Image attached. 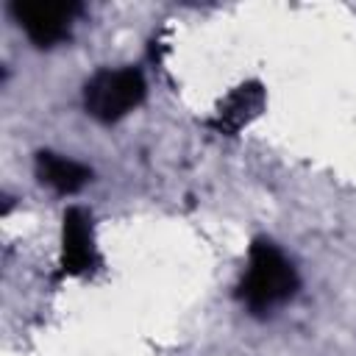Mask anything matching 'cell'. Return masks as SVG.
Listing matches in <instances>:
<instances>
[{
  "label": "cell",
  "mask_w": 356,
  "mask_h": 356,
  "mask_svg": "<svg viewBox=\"0 0 356 356\" xmlns=\"http://www.w3.org/2000/svg\"><path fill=\"white\" fill-rule=\"evenodd\" d=\"M81 11L78 3H44V0H17L11 14L36 47H53L70 36V25Z\"/></svg>",
  "instance_id": "obj_3"
},
{
  "label": "cell",
  "mask_w": 356,
  "mask_h": 356,
  "mask_svg": "<svg viewBox=\"0 0 356 356\" xmlns=\"http://www.w3.org/2000/svg\"><path fill=\"white\" fill-rule=\"evenodd\" d=\"M145 100V78L134 67L100 70L83 86V106L100 122H117Z\"/></svg>",
  "instance_id": "obj_2"
},
{
  "label": "cell",
  "mask_w": 356,
  "mask_h": 356,
  "mask_svg": "<svg viewBox=\"0 0 356 356\" xmlns=\"http://www.w3.org/2000/svg\"><path fill=\"white\" fill-rule=\"evenodd\" d=\"M298 289V273L289 264V259L270 242V239H256L250 245L248 256V270L239 281V300L261 314L284 300H289Z\"/></svg>",
  "instance_id": "obj_1"
},
{
  "label": "cell",
  "mask_w": 356,
  "mask_h": 356,
  "mask_svg": "<svg viewBox=\"0 0 356 356\" xmlns=\"http://www.w3.org/2000/svg\"><path fill=\"white\" fill-rule=\"evenodd\" d=\"M36 175H39L42 184H47L50 189H56L61 195L78 192L92 178V172L83 164H78V161H72L67 156L50 153V150L36 153Z\"/></svg>",
  "instance_id": "obj_6"
},
{
  "label": "cell",
  "mask_w": 356,
  "mask_h": 356,
  "mask_svg": "<svg viewBox=\"0 0 356 356\" xmlns=\"http://www.w3.org/2000/svg\"><path fill=\"white\" fill-rule=\"evenodd\" d=\"M261 108H264V89H261V83H256V81L239 83V86L231 89V92L225 95V100L217 106L214 120H211V128H214L217 134L234 136V134H239L250 120H256Z\"/></svg>",
  "instance_id": "obj_5"
},
{
  "label": "cell",
  "mask_w": 356,
  "mask_h": 356,
  "mask_svg": "<svg viewBox=\"0 0 356 356\" xmlns=\"http://www.w3.org/2000/svg\"><path fill=\"white\" fill-rule=\"evenodd\" d=\"M97 267L92 220L83 209L70 206L61 220V273L86 275Z\"/></svg>",
  "instance_id": "obj_4"
}]
</instances>
